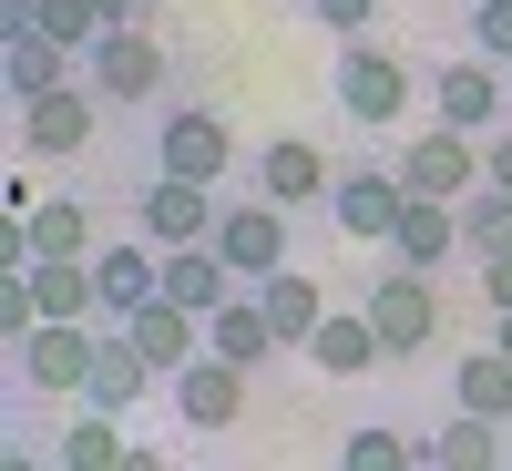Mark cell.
I'll return each mask as SVG.
<instances>
[{"label":"cell","mask_w":512,"mask_h":471,"mask_svg":"<svg viewBox=\"0 0 512 471\" xmlns=\"http://www.w3.org/2000/svg\"><path fill=\"white\" fill-rule=\"evenodd\" d=\"M328 93H338V113H349L359 134H400V123H410V103H420V72H410L400 52H379L369 31H349V41H338Z\"/></svg>","instance_id":"obj_1"},{"label":"cell","mask_w":512,"mask_h":471,"mask_svg":"<svg viewBox=\"0 0 512 471\" xmlns=\"http://www.w3.org/2000/svg\"><path fill=\"white\" fill-rule=\"evenodd\" d=\"M82 82H93L113 113H123V103H164V82H175V52H164L144 21H113L93 52H82Z\"/></svg>","instance_id":"obj_2"},{"label":"cell","mask_w":512,"mask_h":471,"mask_svg":"<svg viewBox=\"0 0 512 471\" xmlns=\"http://www.w3.org/2000/svg\"><path fill=\"white\" fill-rule=\"evenodd\" d=\"M11 359H21V390L82 400V390H93V359H103V318H41Z\"/></svg>","instance_id":"obj_3"},{"label":"cell","mask_w":512,"mask_h":471,"mask_svg":"<svg viewBox=\"0 0 512 471\" xmlns=\"http://www.w3.org/2000/svg\"><path fill=\"white\" fill-rule=\"evenodd\" d=\"M359 308L379 318V338H390V359H431V338H441V277L431 267H379V287L359 297Z\"/></svg>","instance_id":"obj_4"},{"label":"cell","mask_w":512,"mask_h":471,"mask_svg":"<svg viewBox=\"0 0 512 471\" xmlns=\"http://www.w3.org/2000/svg\"><path fill=\"white\" fill-rule=\"evenodd\" d=\"M226 164H236V134H226V113H205V103H164V113H154V175L226 185Z\"/></svg>","instance_id":"obj_5"},{"label":"cell","mask_w":512,"mask_h":471,"mask_svg":"<svg viewBox=\"0 0 512 471\" xmlns=\"http://www.w3.org/2000/svg\"><path fill=\"white\" fill-rule=\"evenodd\" d=\"M287 216H297V205H277V195H256V185H246V195L226 205V216H216V246H226V267H236L246 287L287 267V236H297Z\"/></svg>","instance_id":"obj_6"},{"label":"cell","mask_w":512,"mask_h":471,"mask_svg":"<svg viewBox=\"0 0 512 471\" xmlns=\"http://www.w3.org/2000/svg\"><path fill=\"white\" fill-rule=\"evenodd\" d=\"M390 164H400V185H410V195H451V205H461V195L482 185V134H461V123L431 113V134L400 144Z\"/></svg>","instance_id":"obj_7"},{"label":"cell","mask_w":512,"mask_h":471,"mask_svg":"<svg viewBox=\"0 0 512 471\" xmlns=\"http://www.w3.org/2000/svg\"><path fill=\"white\" fill-rule=\"evenodd\" d=\"M431 113L461 123V134H502V113H512V72L482 52V62H431Z\"/></svg>","instance_id":"obj_8"},{"label":"cell","mask_w":512,"mask_h":471,"mask_svg":"<svg viewBox=\"0 0 512 471\" xmlns=\"http://www.w3.org/2000/svg\"><path fill=\"white\" fill-rule=\"evenodd\" d=\"M103 93H93V82H52V93H31L21 103V154H82V144H93L103 134Z\"/></svg>","instance_id":"obj_9"},{"label":"cell","mask_w":512,"mask_h":471,"mask_svg":"<svg viewBox=\"0 0 512 471\" xmlns=\"http://www.w3.org/2000/svg\"><path fill=\"white\" fill-rule=\"evenodd\" d=\"M93 287H103V328H123L144 308V297H164V246L134 226V236H103L93 246Z\"/></svg>","instance_id":"obj_10"},{"label":"cell","mask_w":512,"mask_h":471,"mask_svg":"<svg viewBox=\"0 0 512 471\" xmlns=\"http://www.w3.org/2000/svg\"><path fill=\"white\" fill-rule=\"evenodd\" d=\"M400 205H410V185H400V164H349V175L328 185V216H338V236H359V246H390V226H400Z\"/></svg>","instance_id":"obj_11"},{"label":"cell","mask_w":512,"mask_h":471,"mask_svg":"<svg viewBox=\"0 0 512 471\" xmlns=\"http://www.w3.org/2000/svg\"><path fill=\"white\" fill-rule=\"evenodd\" d=\"M246 379H256V369H236V359H216V349H195L175 379H164V400H175L185 431H226V420L246 410Z\"/></svg>","instance_id":"obj_12"},{"label":"cell","mask_w":512,"mask_h":471,"mask_svg":"<svg viewBox=\"0 0 512 471\" xmlns=\"http://www.w3.org/2000/svg\"><path fill=\"white\" fill-rule=\"evenodd\" d=\"M216 185H195V175H154L144 195H134V226L154 236V246H195V236H216Z\"/></svg>","instance_id":"obj_13"},{"label":"cell","mask_w":512,"mask_h":471,"mask_svg":"<svg viewBox=\"0 0 512 471\" xmlns=\"http://www.w3.org/2000/svg\"><path fill=\"white\" fill-rule=\"evenodd\" d=\"M502 451H512V420L461 410V400H451V420H431V441H420L431 471H502Z\"/></svg>","instance_id":"obj_14"},{"label":"cell","mask_w":512,"mask_h":471,"mask_svg":"<svg viewBox=\"0 0 512 471\" xmlns=\"http://www.w3.org/2000/svg\"><path fill=\"white\" fill-rule=\"evenodd\" d=\"M390 256H400V267H451V256H472V246H461V205L451 195H410L400 205V226H390Z\"/></svg>","instance_id":"obj_15"},{"label":"cell","mask_w":512,"mask_h":471,"mask_svg":"<svg viewBox=\"0 0 512 471\" xmlns=\"http://www.w3.org/2000/svg\"><path fill=\"white\" fill-rule=\"evenodd\" d=\"M205 349H216V359H236V369H277V349H287V338H277V318H267V297H256V287H236L226 308L205 318Z\"/></svg>","instance_id":"obj_16"},{"label":"cell","mask_w":512,"mask_h":471,"mask_svg":"<svg viewBox=\"0 0 512 471\" xmlns=\"http://www.w3.org/2000/svg\"><path fill=\"white\" fill-rule=\"evenodd\" d=\"M256 195H277V205H328V154L318 144H297V134H277V144H256V175H246Z\"/></svg>","instance_id":"obj_17"},{"label":"cell","mask_w":512,"mask_h":471,"mask_svg":"<svg viewBox=\"0 0 512 471\" xmlns=\"http://www.w3.org/2000/svg\"><path fill=\"white\" fill-rule=\"evenodd\" d=\"M72 41H52L41 21H11L0 31V72H11V103H31V93H52V82H72Z\"/></svg>","instance_id":"obj_18"},{"label":"cell","mask_w":512,"mask_h":471,"mask_svg":"<svg viewBox=\"0 0 512 471\" xmlns=\"http://www.w3.org/2000/svg\"><path fill=\"white\" fill-rule=\"evenodd\" d=\"M123 338H134V349H144L164 379H175V369L205 349V318H195V308H175V297H144V308L123 318Z\"/></svg>","instance_id":"obj_19"},{"label":"cell","mask_w":512,"mask_h":471,"mask_svg":"<svg viewBox=\"0 0 512 471\" xmlns=\"http://www.w3.org/2000/svg\"><path fill=\"white\" fill-rule=\"evenodd\" d=\"M308 359H318L328 379H359L369 359H390V338H379V318H369V308H328V318H318V338H308Z\"/></svg>","instance_id":"obj_20"},{"label":"cell","mask_w":512,"mask_h":471,"mask_svg":"<svg viewBox=\"0 0 512 471\" xmlns=\"http://www.w3.org/2000/svg\"><path fill=\"white\" fill-rule=\"evenodd\" d=\"M154 359L134 349V338H123V328H103V359H93V390H82V400H93V410H134V400H154Z\"/></svg>","instance_id":"obj_21"},{"label":"cell","mask_w":512,"mask_h":471,"mask_svg":"<svg viewBox=\"0 0 512 471\" xmlns=\"http://www.w3.org/2000/svg\"><path fill=\"white\" fill-rule=\"evenodd\" d=\"M52 461L62 471H134V441H123V410H93L82 400V420L52 441Z\"/></svg>","instance_id":"obj_22"},{"label":"cell","mask_w":512,"mask_h":471,"mask_svg":"<svg viewBox=\"0 0 512 471\" xmlns=\"http://www.w3.org/2000/svg\"><path fill=\"white\" fill-rule=\"evenodd\" d=\"M21 216H31V256H93L103 246L93 236V205H72V195H31Z\"/></svg>","instance_id":"obj_23"},{"label":"cell","mask_w":512,"mask_h":471,"mask_svg":"<svg viewBox=\"0 0 512 471\" xmlns=\"http://www.w3.org/2000/svg\"><path fill=\"white\" fill-rule=\"evenodd\" d=\"M256 297H267V318H277V338H287V349H308V338H318V318H328V297H318L308 277H297V267L256 277Z\"/></svg>","instance_id":"obj_24"},{"label":"cell","mask_w":512,"mask_h":471,"mask_svg":"<svg viewBox=\"0 0 512 471\" xmlns=\"http://www.w3.org/2000/svg\"><path fill=\"white\" fill-rule=\"evenodd\" d=\"M451 400L512 420V359H502V349H461V359H451Z\"/></svg>","instance_id":"obj_25"},{"label":"cell","mask_w":512,"mask_h":471,"mask_svg":"<svg viewBox=\"0 0 512 471\" xmlns=\"http://www.w3.org/2000/svg\"><path fill=\"white\" fill-rule=\"evenodd\" d=\"M461 246H472V256H502L512 246V185H472V195H461Z\"/></svg>","instance_id":"obj_26"},{"label":"cell","mask_w":512,"mask_h":471,"mask_svg":"<svg viewBox=\"0 0 512 471\" xmlns=\"http://www.w3.org/2000/svg\"><path fill=\"white\" fill-rule=\"evenodd\" d=\"M31 21L52 31V41H72V52H93V41L113 31V21H103V0H31Z\"/></svg>","instance_id":"obj_27"},{"label":"cell","mask_w":512,"mask_h":471,"mask_svg":"<svg viewBox=\"0 0 512 471\" xmlns=\"http://www.w3.org/2000/svg\"><path fill=\"white\" fill-rule=\"evenodd\" d=\"M420 441L410 431H349V471H410Z\"/></svg>","instance_id":"obj_28"},{"label":"cell","mask_w":512,"mask_h":471,"mask_svg":"<svg viewBox=\"0 0 512 471\" xmlns=\"http://www.w3.org/2000/svg\"><path fill=\"white\" fill-rule=\"evenodd\" d=\"M472 52L512 62V0H472Z\"/></svg>","instance_id":"obj_29"},{"label":"cell","mask_w":512,"mask_h":471,"mask_svg":"<svg viewBox=\"0 0 512 471\" xmlns=\"http://www.w3.org/2000/svg\"><path fill=\"white\" fill-rule=\"evenodd\" d=\"M369 11H379V0H308V21H318V31H338V41L369 31Z\"/></svg>","instance_id":"obj_30"},{"label":"cell","mask_w":512,"mask_h":471,"mask_svg":"<svg viewBox=\"0 0 512 471\" xmlns=\"http://www.w3.org/2000/svg\"><path fill=\"white\" fill-rule=\"evenodd\" d=\"M482 308H512V246L482 256Z\"/></svg>","instance_id":"obj_31"},{"label":"cell","mask_w":512,"mask_h":471,"mask_svg":"<svg viewBox=\"0 0 512 471\" xmlns=\"http://www.w3.org/2000/svg\"><path fill=\"white\" fill-rule=\"evenodd\" d=\"M482 175H492V185H512V123H502V134H482Z\"/></svg>","instance_id":"obj_32"},{"label":"cell","mask_w":512,"mask_h":471,"mask_svg":"<svg viewBox=\"0 0 512 471\" xmlns=\"http://www.w3.org/2000/svg\"><path fill=\"white\" fill-rule=\"evenodd\" d=\"M492 349H502V359H512V308H492Z\"/></svg>","instance_id":"obj_33"},{"label":"cell","mask_w":512,"mask_h":471,"mask_svg":"<svg viewBox=\"0 0 512 471\" xmlns=\"http://www.w3.org/2000/svg\"><path fill=\"white\" fill-rule=\"evenodd\" d=\"M134 11H144V0H103V21H134Z\"/></svg>","instance_id":"obj_34"},{"label":"cell","mask_w":512,"mask_h":471,"mask_svg":"<svg viewBox=\"0 0 512 471\" xmlns=\"http://www.w3.org/2000/svg\"><path fill=\"white\" fill-rule=\"evenodd\" d=\"M461 11H472V0H461Z\"/></svg>","instance_id":"obj_35"},{"label":"cell","mask_w":512,"mask_h":471,"mask_svg":"<svg viewBox=\"0 0 512 471\" xmlns=\"http://www.w3.org/2000/svg\"><path fill=\"white\" fill-rule=\"evenodd\" d=\"M502 72H512V62H502Z\"/></svg>","instance_id":"obj_36"}]
</instances>
